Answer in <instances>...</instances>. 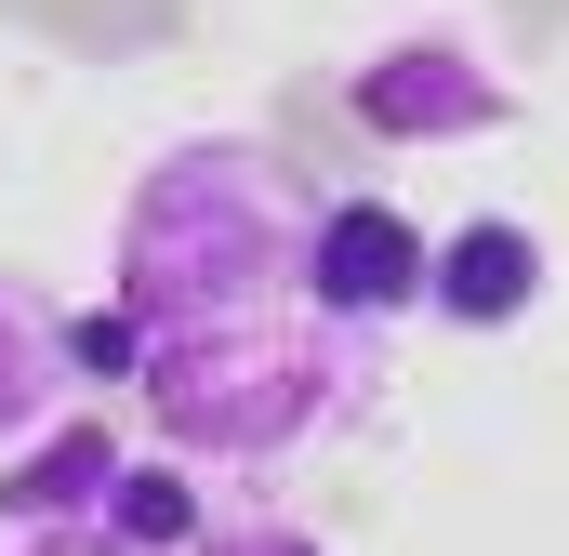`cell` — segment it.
I'll list each match as a JSON object with an SVG mask.
<instances>
[{"label": "cell", "mask_w": 569, "mask_h": 556, "mask_svg": "<svg viewBox=\"0 0 569 556\" xmlns=\"http://www.w3.org/2000/svg\"><path fill=\"white\" fill-rule=\"evenodd\" d=\"M120 305L146 318L159 450L291 464L345 437L385 385V331L318 305V199L252 133H186L120 212Z\"/></svg>", "instance_id": "cell-1"}, {"label": "cell", "mask_w": 569, "mask_h": 556, "mask_svg": "<svg viewBox=\"0 0 569 556\" xmlns=\"http://www.w3.org/2000/svg\"><path fill=\"white\" fill-rule=\"evenodd\" d=\"M67 371L80 385H146V318L107 291V305H67Z\"/></svg>", "instance_id": "cell-8"}, {"label": "cell", "mask_w": 569, "mask_h": 556, "mask_svg": "<svg viewBox=\"0 0 569 556\" xmlns=\"http://www.w3.org/2000/svg\"><path fill=\"white\" fill-rule=\"evenodd\" d=\"M318 305L358 331H398L425 305V226L398 199H331L318 212Z\"/></svg>", "instance_id": "cell-3"}, {"label": "cell", "mask_w": 569, "mask_h": 556, "mask_svg": "<svg viewBox=\"0 0 569 556\" xmlns=\"http://www.w3.org/2000/svg\"><path fill=\"white\" fill-rule=\"evenodd\" d=\"M13 556H146V544H120L107 517H67V530H27Z\"/></svg>", "instance_id": "cell-10"}, {"label": "cell", "mask_w": 569, "mask_h": 556, "mask_svg": "<svg viewBox=\"0 0 569 556\" xmlns=\"http://www.w3.org/2000/svg\"><path fill=\"white\" fill-rule=\"evenodd\" d=\"M543 278L557 266H543V239H530L517 212H477V226H450L425 252V305L463 318V331H517V318L543 305Z\"/></svg>", "instance_id": "cell-4"}, {"label": "cell", "mask_w": 569, "mask_h": 556, "mask_svg": "<svg viewBox=\"0 0 569 556\" xmlns=\"http://www.w3.org/2000/svg\"><path fill=\"white\" fill-rule=\"evenodd\" d=\"M345 107H358L385 146H463V133H503V120H517V93H503L463 40H385Z\"/></svg>", "instance_id": "cell-2"}, {"label": "cell", "mask_w": 569, "mask_h": 556, "mask_svg": "<svg viewBox=\"0 0 569 556\" xmlns=\"http://www.w3.org/2000/svg\"><path fill=\"white\" fill-rule=\"evenodd\" d=\"M186 556H331L318 530H291V517H226V530H199Z\"/></svg>", "instance_id": "cell-9"}, {"label": "cell", "mask_w": 569, "mask_h": 556, "mask_svg": "<svg viewBox=\"0 0 569 556\" xmlns=\"http://www.w3.org/2000/svg\"><path fill=\"white\" fill-rule=\"evenodd\" d=\"M107 477H120V437L107 424H40L27 450H0V517L13 530H67V517H107Z\"/></svg>", "instance_id": "cell-5"}, {"label": "cell", "mask_w": 569, "mask_h": 556, "mask_svg": "<svg viewBox=\"0 0 569 556\" xmlns=\"http://www.w3.org/2000/svg\"><path fill=\"white\" fill-rule=\"evenodd\" d=\"M67 305L53 291H27V278H0V450H27L40 424H67Z\"/></svg>", "instance_id": "cell-6"}, {"label": "cell", "mask_w": 569, "mask_h": 556, "mask_svg": "<svg viewBox=\"0 0 569 556\" xmlns=\"http://www.w3.org/2000/svg\"><path fill=\"white\" fill-rule=\"evenodd\" d=\"M107 530L146 544V556H172V544L212 530V504L186 490V450H159V464H120V477H107Z\"/></svg>", "instance_id": "cell-7"}]
</instances>
